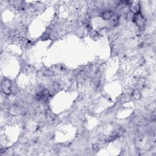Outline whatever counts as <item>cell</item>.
<instances>
[{
    "label": "cell",
    "instance_id": "cell-4",
    "mask_svg": "<svg viewBox=\"0 0 156 156\" xmlns=\"http://www.w3.org/2000/svg\"><path fill=\"white\" fill-rule=\"evenodd\" d=\"M134 96L135 98L136 99H139L141 96V94H140V92L138 90H136L134 92Z\"/></svg>",
    "mask_w": 156,
    "mask_h": 156
},
{
    "label": "cell",
    "instance_id": "cell-1",
    "mask_svg": "<svg viewBox=\"0 0 156 156\" xmlns=\"http://www.w3.org/2000/svg\"><path fill=\"white\" fill-rule=\"evenodd\" d=\"M132 20L138 27H141L145 26V19L140 12L134 13V15L132 16Z\"/></svg>",
    "mask_w": 156,
    "mask_h": 156
},
{
    "label": "cell",
    "instance_id": "cell-3",
    "mask_svg": "<svg viewBox=\"0 0 156 156\" xmlns=\"http://www.w3.org/2000/svg\"><path fill=\"white\" fill-rule=\"evenodd\" d=\"M101 18L104 20H109L112 18V17L113 16V13L112 11H109V10H107V11H104L102 13H101Z\"/></svg>",
    "mask_w": 156,
    "mask_h": 156
},
{
    "label": "cell",
    "instance_id": "cell-2",
    "mask_svg": "<svg viewBox=\"0 0 156 156\" xmlns=\"http://www.w3.org/2000/svg\"><path fill=\"white\" fill-rule=\"evenodd\" d=\"M2 90L6 95H9L11 92V82L9 80H4L1 84Z\"/></svg>",
    "mask_w": 156,
    "mask_h": 156
}]
</instances>
